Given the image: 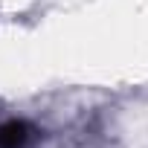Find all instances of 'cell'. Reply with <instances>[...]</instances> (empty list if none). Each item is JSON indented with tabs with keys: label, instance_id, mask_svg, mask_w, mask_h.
Returning a JSON list of instances; mask_svg holds the SVG:
<instances>
[{
	"label": "cell",
	"instance_id": "obj_1",
	"mask_svg": "<svg viewBox=\"0 0 148 148\" xmlns=\"http://www.w3.org/2000/svg\"><path fill=\"white\" fill-rule=\"evenodd\" d=\"M41 139V131L29 119H3L0 122V148H32Z\"/></svg>",
	"mask_w": 148,
	"mask_h": 148
}]
</instances>
